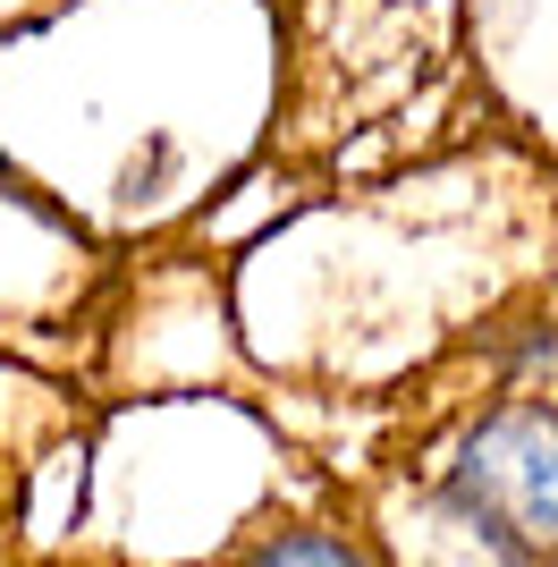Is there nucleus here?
Wrapping results in <instances>:
<instances>
[{
	"label": "nucleus",
	"instance_id": "obj_2",
	"mask_svg": "<svg viewBox=\"0 0 558 567\" xmlns=\"http://www.w3.org/2000/svg\"><path fill=\"white\" fill-rule=\"evenodd\" d=\"M229 567H381V559L339 525H279V534H255Z\"/></svg>",
	"mask_w": 558,
	"mask_h": 567
},
{
	"label": "nucleus",
	"instance_id": "obj_3",
	"mask_svg": "<svg viewBox=\"0 0 558 567\" xmlns=\"http://www.w3.org/2000/svg\"><path fill=\"white\" fill-rule=\"evenodd\" d=\"M69 567H118V559H69Z\"/></svg>",
	"mask_w": 558,
	"mask_h": 567
},
{
	"label": "nucleus",
	"instance_id": "obj_1",
	"mask_svg": "<svg viewBox=\"0 0 558 567\" xmlns=\"http://www.w3.org/2000/svg\"><path fill=\"white\" fill-rule=\"evenodd\" d=\"M448 517L474 525L508 567H558V406L499 399L441 474Z\"/></svg>",
	"mask_w": 558,
	"mask_h": 567
}]
</instances>
